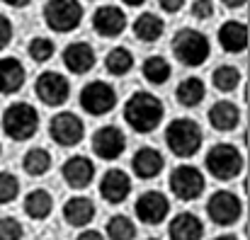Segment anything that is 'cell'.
Returning <instances> with one entry per match:
<instances>
[{"instance_id": "1", "label": "cell", "mask_w": 250, "mask_h": 240, "mask_svg": "<svg viewBox=\"0 0 250 240\" xmlns=\"http://www.w3.org/2000/svg\"><path fill=\"white\" fill-rule=\"evenodd\" d=\"M166 117V107L163 102L153 95V92H134L126 104H124V121L136 131V134H151L161 126Z\"/></svg>"}, {"instance_id": "2", "label": "cell", "mask_w": 250, "mask_h": 240, "mask_svg": "<svg viewBox=\"0 0 250 240\" xmlns=\"http://www.w3.org/2000/svg\"><path fill=\"white\" fill-rule=\"evenodd\" d=\"M202 141H204V134H202V126L194 119L180 117V119H172L167 124L166 143L177 158H192L194 153H199Z\"/></svg>"}, {"instance_id": "3", "label": "cell", "mask_w": 250, "mask_h": 240, "mask_svg": "<svg viewBox=\"0 0 250 240\" xmlns=\"http://www.w3.org/2000/svg\"><path fill=\"white\" fill-rule=\"evenodd\" d=\"M172 54L180 63L197 68L202 63H207L209 54H211V44L209 37L202 34L199 29H180L172 37Z\"/></svg>"}, {"instance_id": "4", "label": "cell", "mask_w": 250, "mask_h": 240, "mask_svg": "<svg viewBox=\"0 0 250 240\" xmlns=\"http://www.w3.org/2000/svg\"><path fill=\"white\" fill-rule=\"evenodd\" d=\"M39 129V112L29 102H15L2 114V131L12 141H27Z\"/></svg>"}, {"instance_id": "5", "label": "cell", "mask_w": 250, "mask_h": 240, "mask_svg": "<svg viewBox=\"0 0 250 240\" xmlns=\"http://www.w3.org/2000/svg\"><path fill=\"white\" fill-rule=\"evenodd\" d=\"M44 22L49 29H54L59 34L73 32L83 22V5L78 0H46Z\"/></svg>"}, {"instance_id": "6", "label": "cell", "mask_w": 250, "mask_h": 240, "mask_svg": "<svg viewBox=\"0 0 250 240\" xmlns=\"http://www.w3.org/2000/svg\"><path fill=\"white\" fill-rule=\"evenodd\" d=\"M204 165H207V170L216 180H224L226 182V180H233V177L241 175V170H243V156L231 143H216V146L209 148V153L204 158Z\"/></svg>"}, {"instance_id": "7", "label": "cell", "mask_w": 250, "mask_h": 240, "mask_svg": "<svg viewBox=\"0 0 250 240\" xmlns=\"http://www.w3.org/2000/svg\"><path fill=\"white\" fill-rule=\"evenodd\" d=\"M81 107L92 117H104L114 109L117 104V92L109 82L104 80H92L81 90Z\"/></svg>"}, {"instance_id": "8", "label": "cell", "mask_w": 250, "mask_h": 240, "mask_svg": "<svg viewBox=\"0 0 250 240\" xmlns=\"http://www.w3.org/2000/svg\"><path fill=\"white\" fill-rule=\"evenodd\" d=\"M204 175L202 170H197L194 165H177L172 172H170V189L177 199L182 201H192V199H199L202 192H204Z\"/></svg>"}, {"instance_id": "9", "label": "cell", "mask_w": 250, "mask_h": 240, "mask_svg": "<svg viewBox=\"0 0 250 240\" xmlns=\"http://www.w3.org/2000/svg\"><path fill=\"white\" fill-rule=\"evenodd\" d=\"M207 214L209 219L216 223V226H231L241 219L243 214V204L241 199L229 192V189H219L209 197V204H207Z\"/></svg>"}, {"instance_id": "10", "label": "cell", "mask_w": 250, "mask_h": 240, "mask_svg": "<svg viewBox=\"0 0 250 240\" xmlns=\"http://www.w3.org/2000/svg\"><path fill=\"white\" fill-rule=\"evenodd\" d=\"M49 136L68 148V146H78L85 136V124L83 119L73 112H59L56 117H51V124H49Z\"/></svg>"}, {"instance_id": "11", "label": "cell", "mask_w": 250, "mask_h": 240, "mask_svg": "<svg viewBox=\"0 0 250 240\" xmlns=\"http://www.w3.org/2000/svg\"><path fill=\"white\" fill-rule=\"evenodd\" d=\"M34 90H37V97L49 104V107H61L68 95H71V82L66 76L56 73V71H44L37 82H34Z\"/></svg>"}, {"instance_id": "12", "label": "cell", "mask_w": 250, "mask_h": 240, "mask_svg": "<svg viewBox=\"0 0 250 240\" xmlns=\"http://www.w3.org/2000/svg\"><path fill=\"white\" fill-rule=\"evenodd\" d=\"M167 211H170L167 197L158 189H148L136 199V219L141 223H148V226L163 223L167 219Z\"/></svg>"}, {"instance_id": "13", "label": "cell", "mask_w": 250, "mask_h": 240, "mask_svg": "<svg viewBox=\"0 0 250 240\" xmlns=\"http://www.w3.org/2000/svg\"><path fill=\"white\" fill-rule=\"evenodd\" d=\"M92 151L102 160H117L126 151V136L117 126H102L92 134Z\"/></svg>"}, {"instance_id": "14", "label": "cell", "mask_w": 250, "mask_h": 240, "mask_svg": "<svg viewBox=\"0 0 250 240\" xmlns=\"http://www.w3.org/2000/svg\"><path fill=\"white\" fill-rule=\"evenodd\" d=\"M92 27L100 37L104 39H112V37H119L124 29H126V15L124 10H119L117 5H102L95 10L92 15Z\"/></svg>"}, {"instance_id": "15", "label": "cell", "mask_w": 250, "mask_h": 240, "mask_svg": "<svg viewBox=\"0 0 250 240\" xmlns=\"http://www.w3.org/2000/svg\"><path fill=\"white\" fill-rule=\"evenodd\" d=\"M131 192V180L124 170L119 167H112L102 175V182H100V194L104 201L109 204H122Z\"/></svg>"}, {"instance_id": "16", "label": "cell", "mask_w": 250, "mask_h": 240, "mask_svg": "<svg viewBox=\"0 0 250 240\" xmlns=\"http://www.w3.org/2000/svg\"><path fill=\"white\" fill-rule=\"evenodd\" d=\"M61 175H63V180L71 189H85L95 177V165L85 156H73V158H68L63 162Z\"/></svg>"}, {"instance_id": "17", "label": "cell", "mask_w": 250, "mask_h": 240, "mask_svg": "<svg viewBox=\"0 0 250 240\" xmlns=\"http://www.w3.org/2000/svg\"><path fill=\"white\" fill-rule=\"evenodd\" d=\"M63 66L71 73L83 76V73H87L95 66V49L87 41H73V44H68L63 49Z\"/></svg>"}, {"instance_id": "18", "label": "cell", "mask_w": 250, "mask_h": 240, "mask_svg": "<svg viewBox=\"0 0 250 240\" xmlns=\"http://www.w3.org/2000/svg\"><path fill=\"white\" fill-rule=\"evenodd\" d=\"M131 167H134V175L141 177V180H153L163 172L166 167V158L161 151L156 148H139L131 158Z\"/></svg>"}, {"instance_id": "19", "label": "cell", "mask_w": 250, "mask_h": 240, "mask_svg": "<svg viewBox=\"0 0 250 240\" xmlns=\"http://www.w3.org/2000/svg\"><path fill=\"white\" fill-rule=\"evenodd\" d=\"M219 44L229 54H241L248 49V27L238 20H229L219 27Z\"/></svg>"}, {"instance_id": "20", "label": "cell", "mask_w": 250, "mask_h": 240, "mask_svg": "<svg viewBox=\"0 0 250 240\" xmlns=\"http://www.w3.org/2000/svg\"><path fill=\"white\" fill-rule=\"evenodd\" d=\"M24 80H27V71L20 59H15V56L0 59V95H12V92L22 90Z\"/></svg>"}, {"instance_id": "21", "label": "cell", "mask_w": 250, "mask_h": 240, "mask_svg": "<svg viewBox=\"0 0 250 240\" xmlns=\"http://www.w3.org/2000/svg\"><path fill=\"white\" fill-rule=\"evenodd\" d=\"M167 236H170V240H202V236H204V223L194 214L182 211V214H177L170 221Z\"/></svg>"}, {"instance_id": "22", "label": "cell", "mask_w": 250, "mask_h": 240, "mask_svg": "<svg viewBox=\"0 0 250 240\" xmlns=\"http://www.w3.org/2000/svg\"><path fill=\"white\" fill-rule=\"evenodd\" d=\"M241 121V109L229 102V100H219L211 109H209V124L216 131H233Z\"/></svg>"}, {"instance_id": "23", "label": "cell", "mask_w": 250, "mask_h": 240, "mask_svg": "<svg viewBox=\"0 0 250 240\" xmlns=\"http://www.w3.org/2000/svg\"><path fill=\"white\" fill-rule=\"evenodd\" d=\"M63 219L73 228H83L95 219V204L87 197H73L63 204Z\"/></svg>"}, {"instance_id": "24", "label": "cell", "mask_w": 250, "mask_h": 240, "mask_svg": "<svg viewBox=\"0 0 250 240\" xmlns=\"http://www.w3.org/2000/svg\"><path fill=\"white\" fill-rule=\"evenodd\" d=\"M134 34H136V39H141L146 44L158 41L166 34V22L153 12H144L134 20Z\"/></svg>"}, {"instance_id": "25", "label": "cell", "mask_w": 250, "mask_h": 240, "mask_svg": "<svg viewBox=\"0 0 250 240\" xmlns=\"http://www.w3.org/2000/svg\"><path fill=\"white\" fill-rule=\"evenodd\" d=\"M207 95V87H204V80L197 78V76H189V78H182L180 85L175 87V97L182 107H197Z\"/></svg>"}, {"instance_id": "26", "label": "cell", "mask_w": 250, "mask_h": 240, "mask_svg": "<svg viewBox=\"0 0 250 240\" xmlns=\"http://www.w3.org/2000/svg\"><path fill=\"white\" fill-rule=\"evenodd\" d=\"M54 209V199L46 189H32L24 197V214L34 221H44Z\"/></svg>"}, {"instance_id": "27", "label": "cell", "mask_w": 250, "mask_h": 240, "mask_svg": "<svg viewBox=\"0 0 250 240\" xmlns=\"http://www.w3.org/2000/svg\"><path fill=\"white\" fill-rule=\"evenodd\" d=\"M104 68H107L109 76L122 78V76H126V73L134 68V54H131L126 46H117V49H112V51L104 56Z\"/></svg>"}, {"instance_id": "28", "label": "cell", "mask_w": 250, "mask_h": 240, "mask_svg": "<svg viewBox=\"0 0 250 240\" xmlns=\"http://www.w3.org/2000/svg\"><path fill=\"white\" fill-rule=\"evenodd\" d=\"M22 167H24L27 175L42 177V175H46L49 167H51V153H49L46 148H29V151L24 153V158H22Z\"/></svg>"}, {"instance_id": "29", "label": "cell", "mask_w": 250, "mask_h": 240, "mask_svg": "<svg viewBox=\"0 0 250 240\" xmlns=\"http://www.w3.org/2000/svg\"><path fill=\"white\" fill-rule=\"evenodd\" d=\"M144 78L148 80L151 85H166L167 80H170V73H172V68H170V63H167L163 56H148L146 61H144Z\"/></svg>"}, {"instance_id": "30", "label": "cell", "mask_w": 250, "mask_h": 240, "mask_svg": "<svg viewBox=\"0 0 250 240\" xmlns=\"http://www.w3.org/2000/svg\"><path fill=\"white\" fill-rule=\"evenodd\" d=\"M104 228H107V236L112 240H134L136 238V226H134V221H131L129 216H124V214L112 216Z\"/></svg>"}, {"instance_id": "31", "label": "cell", "mask_w": 250, "mask_h": 240, "mask_svg": "<svg viewBox=\"0 0 250 240\" xmlns=\"http://www.w3.org/2000/svg\"><path fill=\"white\" fill-rule=\"evenodd\" d=\"M211 82L219 92H233L241 85V71L236 66H219L211 73Z\"/></svg>"}, {"instance_id": "32", "label": "cell", "mask_w": 250, "mask_h": 240, "mask_svg": "<svg viewBox=\"0 0 250 240\" xmlns=\"http://www.w3.org/2000/svg\"><path fill=\"white\" fill-rule=\"evenodd\" d=\"M27 51H29V56H32L37 63H44V61H49V59L54 56L56 46H54V41H51L49 37H34V39L29 41Z\"/></svg>"}, {"instance_id": "33", "label": "cell", "mask_w": 250, "mask_h": 240, "mask_svg": "<svg viewBox=\"0 0 250 240\" xmlns=\"http://www.w3.org/2000/svg\"><path fill=\"white\" fill-rule=\"evenodd\" d=\"M20 194V180L7 172V170H0V204H10L15 201Z\"/></svg>"}, {"instance_id": "34", "label": "cell", "mask_w": 250, "mask_h": 240, "mask_svg": "<svg viewBox=\"0 0 250 240\" xmlns=\"http://www.w3.org/2000/svg\"><path fill=\"white\" fill-rule=\"evenodd\" d=\"M24 228L15 216H2L0 219V240H22Z\"/></svg>"}, {"instance_id": "35", "label": "cell", "mask_w": 250, "mask_h": 240, "mask_svg": "<svg viewBox=\"0 0 250 240\" xmlns=\"http://www.w3.org/2000/svg\"><path fill=\"white\" fill-rule=\"evenodd\" d=\"M192 15L197 20H209L214 17V2L211 0H194L192 2Z\"/></svg>"}, {"instance_id": "36", "label": "cell", "mask_w": 250, "mask_h": 240, "mask_svg": "<svg viewBox=\"0 0 250 240\" xmlns=\"http://www.w3.org/2000/svg\"><path fill=\"white\" fill-rule=\"evenodd\" d=\"M10 41H12V22H10V17L0 15V51H2Z\"/></svg>"}, {"instance_id": "37", "label": "cell", "mask_w": 250, "mask_h": 240, "mask_svg": "<svg viewBox=\"0 0 250 240\" xmlns=\"http://www.w3.org/2000/svg\"><path fill=\"white\" fill-rule=\"evenodd\" d=\"M158 5H161V10H166L167 15H175V12L182 10L185 0H158Z\"/></svg>"}, {"instance_id": "38", "label": "cell", "mask_w": 250, "mask_h": 240, "mask_svg": "<svg viewBox=\"0 0 250 240\" xmlns=\"http://www.w3.org/2000/svg\"><path fill=\"white\" fill-rule=\"evenodd\" d=\"M78 240H104V236L97 233V231H83V233L78 236Z\"/></svg>"}, {"instance_id": "39", "label": "cell", "mask_w": 250, "mask_h": 240, "mask_svg": "<svg viewBox=\"0 0 250 240\" xmlns=\"http://www.w3.org/2000/svg\"><path fill=\"white\" fill-rule=\"evenodd\" d=\"M221 2H224L226 7H231V10H236V7H243V5H246L248 0H221Z\"/></svg>"}, {"instance_id": "40", "label": "cell", "mask_w": 250, "mask_h": 240, "mask_svg": "<svg viewBox=\"0 0 250 240\" xmlns=\"http://www.w3.org/2000/svg\"><path fill=\"white\" fill-rule=\"evenodd\" d=\"M5 5H10V7H27L32 0H2Z\"/></svg>"}, {"instance_id": "41", "label": "cell", "mask_w": 250, "mask_h": 240, "mask_svg": "<svg viewBox=\"0 0 250 240\" xmlns=\"http://www.w3.org/2000/svg\"><path fill=\"white\" fill-rule=\"evenodd\" d=\"M124 5H129V7H139V5H144L146 0H122Z\"/></svg>"}, {"instance_id": "42", "label": "cell", "mask_w": 250, "mask_h": 240, "mask_svg": "<svg viewBox=\"0 0 250 240\" xmlns=\"http://www.w3.org/2000/svg\"><path fill=\"white\" fill-rule=\"evenodd\" d=\"M214 240H241V238H236V236H219V238H214Z\"/></svg>"}, {"instance_id": "43", "label": "cell", "mask_w": 250, "mask_h": 240, "mask_svg": "<svg viewBox=\"0 0 250 240\" xmlns=\"http://www.w3.org/2000/svg\"><path fill=\"white\" fill-rule=\"evenodd\" d=\"M148 240H158V238H148Z\"/></svg>"}, {"instance_id": "44", "label": "cell", "mask_w": 250, "mask_h": 240, "mask_svg": "<svg viewBox=\"0 0 250 240\" xmlns=\"http://www.w3.org/2000/svg\"><path fill=\"white\" fill-rule=\"evenodd\" d=\"M0 153H2V146H0Z\"/></svg>"}]
</instances>
